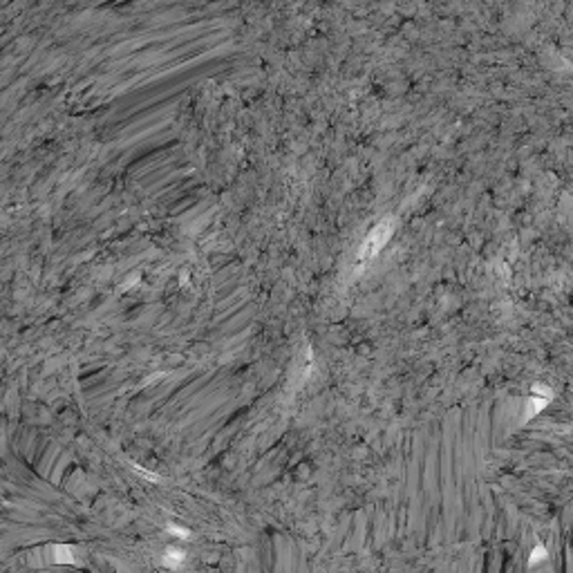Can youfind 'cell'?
Segmentation results:
<instances>
[{"label": "cell", "mask_w": 573, "mask_h": 573, "mask_svg": "<svg viewBox=\"0 0 573 573\" xmlns=\"http://www.w3.org/2000/svg\"><path fill=\"white\" fill-rule=\"evenodd\" d=\"M392 218H385L383 222H379L377 226H374L372 231H369V235L365 238V242H363V246L359 249V267H363V264H367L369 260H372L374 255L379 253L381 249H383V244L390 240L392 235Z\"/></svg>", "instance_id": "6da1fadb"}, {"label": "cell", "mask_w": 573, "mask_h": 573, "mask_svg": "<svg viewBox=\"0 0 573 573\" xmlns=\"http://www.w3.org/2000/svg\"><path fill=\"white\" fill-rule=\"evenodd\" d=\"M168 531H170V533H175V535H182L184 540H188V535H190V533L186 531V528H182V526H168Z\"/></svg>", "instance_id": "3957f363"}, {"label": "cell", "mask_w": 573, "mask_h": 573, "mask_svg": "<svg viewBox=\"0 0 573 573\" xmlns=\"http://www.w3.org/2000/svg\"><path fill=\"white\" fill-rule=\"evenodd\" d=\"M162 562H164V566H170V569H177V566H180L182 562H184V553L182 551H177V549H168L166 551V556L162 558Z\"/></svg>", "instance_id": "7a4b0ae2"}]
</instances>
